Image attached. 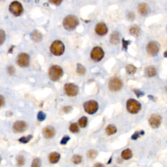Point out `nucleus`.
<instances>
[{"label":"nucleus","instance_id":"f257e3e1","mask_svg":"<svg viewBox=\"0 0 167 167\" xmlns=\"http://www.w3.org/2000/svg\"><path fill=\"white\" fill-rule=\"evenodd\" d=\"M78 19L74 15L67 16L63 21V27L68 31L74 30L78 26Z\"/></svg>","mask_w":167,"mask_h":167},{"label":"nucleus","instance_id":"f03ea898","mask_svg":"<svg viewBox=\"0 0 167 167\" xmlns=\"http://www.w3.org/2000/svg\"><path fill=\"white\" fill-rule=\"evenodd\" d=\"M49 77L52 81H57L63 76V70L62 69L58 66H53L50 69L49 72Z\"/></svg>","mask_w":167,"mask_h":167},{"label":"nucleus","instance_id":"7ed1b4c3","mask_svg":"<svg viewBox=\"0 0 167 167\" xmlns=\"http://www.w3.org/2000/svg\"><path fill=\"white\" fill-rule=\"evenodd\" d=\"M141 104L138 101L131 99L127 102V109L131 114H137L141 110Z\"/></svg>","mask_w":167,"mask_h":167},{"label":"nucleus","instance_id":"20e7f679","mask_svg":"<svg viewBox=\"0 0 167 167\" xmlns=\"http://www.w3.org/2000/svg\"><path fill=\"white\" fill-rule=\"evenodd\" d=\"M9 9L10 13H12L15 17H19L24 11L22 5L17 1H14L10 3L9 5Z\"/></svg>","mask_w":167,"mask_h":167},{"label":"nucleus","instance_id":"39448f33","mask_svg":"<svg viewBox=\"0 0 167 167\" xmlns=\"http://www.w3.org/2000/svg\"><path fill=\"white\" fill-rule=\"evenodd\" d=\"M65 50L64 45L60 41H55L53 42L50 46V51L54 55L59 56L62 55Z\"/></svg>","mask_w":167,"mask_h":167},{"label":"nucleus","instance_id":"423d86ee","mask_svg":"<svg viewBox=\"0 0 167 167\" xmlns=\"http://www.w3.org/2000/svg\"><path fill=\"white\" fill-rule=\"evenodd\" d=\"M84 109L89 114H93L98 110L99 105L95 101H89L84 104Z\"/></svg>","mask_w":167,"mask_h":167},{"label":"nucleus","instance_id":"0eeeda50","mask_svg":"<svg viewBox=\"0 0 167 167\" xmlns=\"http://www.w3.org/2000/svg\"><path fill=\"white\" fill-rule=\"evenodd\" d=\"M160 50L159 43L156 41H151L147 45L146 50L149 55L151 56H155L158 54Z\"/></svg>","mask_w":167,"mask_h":167},{"label":"nucleus","instance_id":"6e6552de","mask_svg":"<svg viewBox=\"0 0 167 167\" xmlns=\"http://www.w3.org/2000/svg\"><path fill=\"white\" fill-rule=\"evenodd\" d=\"M105 52L99 46L94 47L91 52V58L95 62H100L103 58Z\"/></svg>","mask_w":167,"mask_h":167},{"label":"nucleus","instance_id":"1a4fd4ad","mask_svg":"<svg viewBox=\"0 0 167 167\" xmlns=\"http://www.w3.org/2000/svg\"><path fill=\"white\" fill-rule=\"evenodd\" d=\"M65 91L68 96L73 97L77 95L78 92V87L74 84L69 83L65 85Z\"/></svg>","mask_w":167,"mask_h":167},{"label":"nucleus","instance_id":"9d476101","mask_svg":"<svg viewBox=\"0 0 167 167\" xmlns=\"http://www.w3.org/2000/svg\"><path fill=\"white\" fill-rule=\"evenodd\" d=\"M17 63L20 67H26L30 64V57L25 53H21L17 58Z\"/></svg>","mask_w":167,"mask_h":167},{"label":"nucleus","instance_id":"9b49d317","mask_svg":"<svg viewBox=\"0 0 167 167\" xmlns=\"http://www.w3.org/2000/svg\"><path fill=\"white\" fill-rule=\"evenodd\" d=\"M122 82L117 78H112L109 83V87L111 91H118L122 88Z\"/></svg>","mask_w":167,"mask_h":167},{"label":"nucleus","instance_id":"f8f14e48","mask_svg":"<svg viewBox=\"0 0 167 167\" xmlns=\"http://www.w3.org/2000/svg\"><path fill=\"white\" fill-rule=\"evenodd\" d=\"M161 122H162V117H161V116L157 114L152 115L149 119V125L153 129H157L159 127Z\"/></svg>","mask_w":167,"mask_h":167},{"label":"nucleus","instance_id":"ddd939ff","mask_svg":"<svg viewBox=\"0 0 167 167\" xmlns=\"http://www.w3.org/2000/svg\"><path fill=\"white\" fill-rule=\"evenodd\" d=\"M95 32L97 35L103 36L106 35L108 32L107 26L103 22H99L95 26Z\"/></svg>","mask_w":167,"mask_h":167},{"label":"nucleus","instance_id":"4468645a","mask_svg":"<svg viewBox=\"0 0 167 167\" xmlns=\"http://www.w3.org/2000/svg\"><path fill=\"white\" fill-rule=\"evenodd\" d=\"M27 128V124L22 121H16L13 125V130L16 133L24 132Z\"/></svg>","mask_w":167,"mask_h":167},{"label":"nucleus","instance_id":"2eb2a0df","mask_svg":"<svg viewBox=\"0 0 167 167\" xmlns=\"http://www.w3.org/2000/svg\"><path fill=\"white\" fill-rule=\"evenodd\" d=\"M55 129L51 126H48L45 127L42 131V134L46 138H51L55 135Z\"/></svg>","mask_w":167,"mask_h":167},{"label":"nucleus","instance_id":"dca6fc26","mask_svg":"<svg viewBox=\"0 0 167 167\" xmlns=\"http://www.w3.org/2000/svg\"><path fill=\"white\" fill-rule=\"evenodd\" d=\"M149 10V7L146 3H141L138 7V13L142 16H146L148 14Z\"/></svg>","mask_w":167,"mask_h":167},{"label":"nucleus","instance_id":"f3484780","mask_svg":"<svg viewBox=\"0 0 167 167\" xmlns=\"http://www.w3.org/2000/svg\"><path fill=\"white\" fill-rule=\"evenodd\" d=\"M60 155L56 152L52 153L49 155V161H50V162L52 164L58 163L59 160H60Z\"/></svg>","mask_w":167,"mask_h":167},{"label":"nucleus","instance_id":"a211bd4d","mask_svg":"<svg viewBox=\"0 0 167 167\" xmlns=\"http://www.w3.org/2000/svg\"><path fill=\"white\" fill-rule=\"evenodd\" d=\"M145 73L148 77H153L157 74V70L154 67H148L145 70Z\"/></svg>","mask_w":167,"mask_h":167},{"label":"nucleus","instance_id":"6ab92c4d","mask_svg":"<svg viewBox=\"0 0 167 167\" xmlns=\"http://www.w3.org/2000/svg\"><path fill=\"white\" fill-rule=\"evenodd\" d=\"M132 157H133V153L131 152V150L129 149H126L125 150H123L121 153V157L125 160L130 159Z\"/></svg>","mask_w":167,"mask_h":167},{"label":"nucleus","instance_id":"aec40b11","mask_svg":"<svg viewBox=\"0 0 167 167\" xmlns=\"http://www.w3.org/2000/svg\"><path fill=\"white\" fill-rule=\"evenodd\" d=\"M120 41V35L117 32H114L110 37V42L113 45H117Z\"/></svg>","mask_w":167,"mask_h":167},{"label":"nucleus","instance_id":"412c9836","mask_svg":"<svg viewBox=\"0 0 167 167\" xmlns=\"http://www.w3.org/2000/svg\"><path fill=\"white\" fill-rule=\"evenodd\" d=\"M129 31H130V34L132 35L137 37L141 34V28L137 26H133L130 28V30H129Z\"/></svg>","mask_w":167,"mask_h":167},{"label":"nucleus","instance_id":"4be33fe9","mask_svg":"<svg viewBox=\"0 0 167 167\" xmlns=\"http://www.w3.org/2000/svg\"><path fill=\"white\" fill-rule=\"evenodd\" d=\"M31 38L35 42H40L42 40V35L38 31H34L31 35Z\"/></svg>","mask_w":167,"mask_h":167},{"label":"nucleus","instance_id":"5701e85b","mask_svg":"<svg viewBox=\"0 0 167 167\" xmlns=\"http://www.w3.org/2000/svg\"><path fill=\"white\" fill-rule=\"evenodd\" d=\"M117 129L116 127L113 125H109L106 128V133L108 135H112L116 133Z\"/></svg>","mask_w":167,"mask_h":167},{"label":"nucleus","instance_id":"b1692460","mask_svg":"<svg viewBox=\"0 0 167 167\" xmlns=\"http://www.w3.org/2000/svg\"><path fill=\"white\" fill-rule=\"evenodd\" d=\"M126 71L129 74H133L137 71V67L133 65H128L126 67Z\"/></svg>","mask_w":167,"mask_h":167},{"label":"nucleus","instance_id":"393cba45","mask_svg":"<svg viewBox=\"0 0 167 167\" xmlns=\"http://www.w3.org/2000/svg\"><path fill=\"white\" fill-rule=\"evenodd\" d=\"M87 123H88V118L85 116L81 117L79 120L78 124L80 125V127H81L82 128L85 127L86 125H87Z\"/></svg>","mask_w":167,"mask_h":167},{"label":"nucleus","instance_id":"a878e982","mask_svg":"<svg viewBox=\"0 0 167 167\" xmlns=\"http://www.w3.org/2000/svg\"><path fill=\"white\" fill-rule=\"evenodd\" d=\"M69 130L73 133H77L79 131V128L77 123H72L69 127Z\"/></svg>","mask_w":167,"mask_h":167},{"label":"nucleus","instance_id":"bb28decb","mask_svg":"<svg viewBox=\"0 0 167 167\" xmlns=\"http://www.w3.org/2000/svg\"><path fill=\"white\" fill-rule=\"evenodd\" d=\"M77 72L79 74H84L85 73V67L81 64H77Z\"/></svg>","mask_w":167,"mask_h":167},{"label":"nucleus","instance_id":"cd10ccee","mask_svg":"<svg viewBox=\"0 0 167 167\" xmlns=\"http://www.w3.org/2000/svg\"><path fill=\"white\" fill-rule=\"evenodd\" d=\"M73 161L74 164H80L82 162V157L81 156L78 155H75L73 156Z\"/></svg>","mask_w":167,"mask_h":167},{"label":"nucleus","instance_id":"c85d7f7f","mask_svg":"<svg viewBox=\"0 0 167 167\" xmlns=\"http://www.w3.org/2000/svg\"><path fill=\"white\" fill-rule=\"evenodd\" d=\"M31 138H32V135H28L27 137H23L20 138L19 139V141L22 143L26 144V143H28Z\"/></svg>","mask_w":167,"mask_h":167},{"label":"nucleus","instance_id":"c756f323","mask_svg":"<svg viewBox=\"0 0 167 167\" xmlns=\"http://www.w3.org/2000/svg\"><path fill=\"white\" fill-rule=\"evenodd\" d=\"M144 132L143 131H141V132H138V131H137V132H135V133H134L133 134V136H132L131 138H132L133 140H137V139H138V138L140 137H141V136L144 135Z\"/></svg>","mask_w":167,"mask_h":167},{"label":"nucleus","instance_id":"7c9ffc66","mask_svg":"<svg viewBox=\"0 0 167 167\" xmlns=\"http://www.w3.org/2000/svg\"><path fill=\"white\" fill-rule=\"evenodd\" d=\"M45 118H46V114L44 112H39L38 113V114H37V119H38V120L40 121H44L45 120Z\"/></svg>","mask_w":167,"mask_h":167},{"label":"nucleus","instance_id":"2f4dec72","mask_svg":"<svg viewBox=\"0 0 167 167\" xmlns=\"http://www.w3.org/2000/svg\"><path fill=\"white\" fill-rule=\"evenodd\" d=\"M97 156L96 151L94 150H90L88 153V157L90 159H94Z\"/></svg>","mask_w":167,"mask_h":167},{"label":"nucleus","instance_id":"473e14b6","mask_svg":"<svg viewBox=\"0 0 167 167\" xmlns=\"http://www.w3.org/2000/svg\"><path fill=\"white\" fill-rule=\"evenodd\" d=\"M48 1L51 4L56 5V6H59V5H61L63 0H48Z\"/></svg>","mask_w":167,"mask_h":167},{"label":"nucleus","instance_id":"72a5a7b5","mask_svg":"<svg viewBox=\"0 0 167 167\" xmlns=\"http://www.w3.org/2000/svg\"><path fill=\"white\" fill-rule=\"evenodd\" d=\"M41 166V161L39 159H35L34 160L33 163L31 165V166L33 167H39Z\"/></svg>","mask_w":167,"mask_h":167},{"label":"nucleus","instance_id":"f704fd0d","mask_svg":"<svg viewBox=\"0 0 167 167\" xmlns=\"http://www.w3.org/2000/svg\"><path fill=\"white\" fill-rule=\"evenodd\" d=\"M25 160L24 158L23 157V156H18V157L17 158V163L18 165H23L24 164Z\"/></svg>","mask_w":167,"mask_h":167},{"label":"nucleus","instance_id":"c9c22d12","mask_svg":"<svg viewBox=\"0 0 167 167\" xmlns=\"http://www.w3.org/2000/svg\"><path fill=\"white\" fill-rule=\"evenodd\" d=\"M134 92L135 93L136 95L138 97H141L144 95V93L142 92V91H141L138 90V89H134Z\"/></svg>","mask_w":167,"mask_h":167},{"label":"nucleus","instance_id":"e433bc0d","mask_svg":"<svg viewBox=\"0 0 167 167\" xmlns=\"http://www.w3.org/2000/svg\"><path fill=\"white\" fill-rule=\"evenodd\" d=\"M69 140H70V137H68V136L64 137L62 138V140L61 144H63V145L66 144L68 142V141H69Z\"/></svg>","mask_w":167,"mask_h":167},{"label":"nucleus","instance_id":"4c0bfd02","mask_svg":"<svg viewBox=\"0 0 167 167\" xmlns=\"http://www.w3.org/2000/svg\"><path fill=\"white\" fill-rule=\"evenodd\" d=\"M131 42L130 41H125L124 39H123V48H124L125 50H127V46L128 45L130 44Z\"/></svg>","mask_w":167,"mask_h":167},{"label":"nucleus","instance_id":"58836bf2","mask_svg":"<svg viewBox=\"0 0 167 167\" xmlns=\"http://www.w3.org/2000/svg\"><path fill=\"white\" fill-rule=\"evenodd\" d=\"M0 33H1V45H2L3 43V42H4L5 35V33H4V31L3 30L0 31Z\"/></svg>","mask_w":167,"mask_h":167},{"label":"nucleus","instance_id":"ea45409f","mask_svg":"<svg viewBox=\"0 0 167 167\" xmlns=\"http://www.w3.org/2000/svg\"><path fill=\"white\" fill-rule=\"evenodd\" d=\"M14 72H15V70L13 67H9L8 68V73L10 74H13L14 73Z\"/></svg>","mask_w":167,"mask_h":167},{"label":"nucleus","instance_id":"a19ab883","mask_svg":"<svg viewBox=\"0 0 167 167\" xmlns=\"http://www.w3.org/2000/svg\"><path fill=\"white\" fill-rule=\"evenodd\" d=\"M1 101H2V106H3L4 104V98L3 96H1Z\"/></svg>","mask_w":167,"mask_h":167},{"label":"nucleus","instance_id":"79ce46f5","mask_svg":"<svg viewBox=\"0 0 167 167\" xmlns=\"http://www.w3.org/2000/svg\"><path fill=\"white\" fill-rule=\"evenodd\" d=\"M163 56L165 58H167V50H166L164 54H163Z\"/></svg>","mask_w":167,"mask_h":167},{"label":"nucleus","instance_id":"37998d69","mask_svg":"<svg viewBox=\"0 0 167 167\" xmlns=\"http://www.w3.org/2000/svg\"><path fill=\"white\" fill-rule=\"evenodd\" d=\"M103 166V165H101V164H96V165H95V166Z\"/></svg>","mask_w":167,"mask_h":167},{"label":"nucleus","instance_id":"c03bdc74","mask_svg":"<svg viewBox=\"0 0 167 167\" xmlns=\"http://www.w3.org/2000/svg\"><path fill=\"white\" fill-rule=\"evenodd\" d=\"M166 92H167V86L166 87Z\"/></svg>","mask_w":167,"mask_h":167},{"label":"nucleus","instance_id":"a18cd8bd","mask_svg":"<svg viewBox=\"0 0 167 167\" xmlns=\"http://www.w3.org/2000/svg\"><path fill=\"white\" fill-rule=\"evenodd\" d=\"M166 31H167V28H166Z\"/></svg>","mask_w":167,"mask_h":167}]
</instances>
